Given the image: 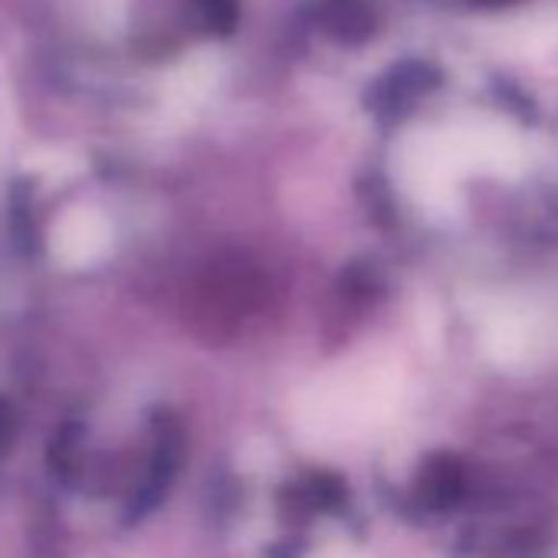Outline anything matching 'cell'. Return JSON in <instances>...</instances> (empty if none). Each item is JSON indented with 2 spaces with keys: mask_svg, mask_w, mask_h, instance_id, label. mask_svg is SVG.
<instances>
[{
  "mask_svg": "<svg viewBox=\"0 0 558 558\" xmlns=\"http://www.w3.org/2000/svg\"><path fill=\"white\" fill-rule=\"evenodd\" d=\"M329 24L342 37H365L372 27V17L362 4H355V0H339V4H332Z\"/></svg>",
  "mask_w": 558,
  "mask_h": 558,
  "instance_id": "7a4b0ae2",
  "label": "cell"
},
{
  "mask_svg": "<svg viewBox=\"0 0 558 558\" xmlns=\"http://www.w3.org/2000/svg\"><path fill=\"white\" fill-rule=\"evenodd\" d=\"M463 486H466L463 466L457 460L444 457V460H434L424 466L421 483H417V499L427 509H447L463 496Z\"/></svg>",
  "mask_w": 558,
  "mask_h": 558,
  "instance_id": "6da1fadb",
  "label": "cell"
},
{
  "mask_svg": "<svg viewBox=\"0 0 558 558\" xmlns=\"http://www.w3.org/2000/svg\"><path fill=\"white\" fill-rule=\"evenodd\" d=\"M480 4H486V8H499V4H512V0H480Z\"/></svg>",
  "mask_w": 558,
  "mask_h": 558,
  "instance_id": "277c9868",
  "label": "cell"
},
{
  "mask_svg": "<svg viewBox=\"0 0 558 558\" xmlns=\"http://www.w3.org/2000/svg\"><path fill=\"white\" fill-rule=\"evenodd\" d=\"M201 8H204L210 24H217V27L233 24V0H201Z\"/></svg>",
  "mask_w": 558,
  "mask_h": 558,
  "instance_id": "3957f363",
  "label": "cell"
}]
</instances>
